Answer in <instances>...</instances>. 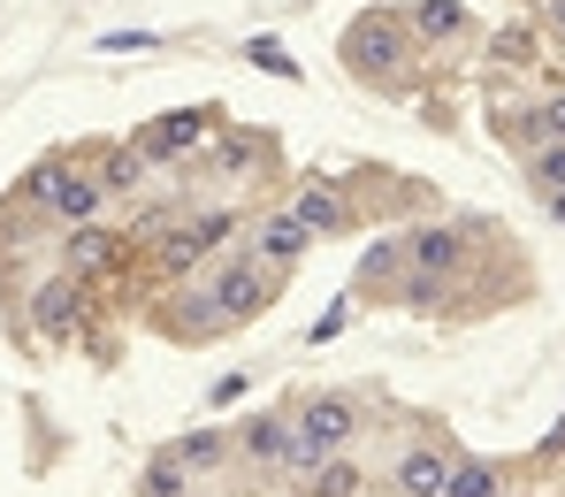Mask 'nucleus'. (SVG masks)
Segmentation results:
<instances>
[{
	"instance_id": "nucleus-3",
	"label": "nucleus",
	"mask_w": 565,
	"mask_h": 497,
	"mask_svg": "<svg viewBox=\"0 0 565 497\" xmlns=\"http://www.w3.org/2000/svg\"><path fill=\"white\" fill-rule=\"evenodd\" d=\"M344 54H352V70H390L397 62V23H382V15H360L352 23V39H344Z\"/></svg>"
},
{
	"instance_id": "nucleus-26",
	"label": "nucleus",
	"mask_w": 565,
	"mask_h": 497,
	"mask_svg": "<svg viewBox=\"0 0 565 497\" xmlns=\"http://www.w3.org/2000/svg\"><path fill=\"white\" fill-rule=\"evenodd\" d=\"M551 214H558V222H565V192H551Z\"/></svg>"
},
{
	"instance_id": "nucleus-16",
	"label": "nucleus",
	"mask_w": 565,
	"mask_h": 497,
	"mask_svg": "<svg viewBox=\"0 0 565 497\" xmlns=\"http://www.w3.org/2000/svg\"><path fill=\"white\" fill-rule=\"evenodd\" d=\"M535 46H543V39H535L527 23H512V31H497V46H489V54H497L504 70H535Z\"/></svg>"
},
{
	"instance_id": "nucleus-24",
	"label": "nucleus",
	"mask_w": 565,
	"mask_h": 497,
	"mask_svg": "<svg viewBox=\"0 0 565 497\" xmlns=\"http://www.w3.org/2000/svg\"><path fill=\"white\" fill-rule=\"evenodd\" d=\"M321 497H360V475L352 467H321Z\"/></svg>"
},
{
	"instance_id": "nucleus-20",
	"label": "nucleus",
	"mask_w": 565,
	"mask_h": 497,
	"mask_svg": "<svg viewBox=\"0 0 565 497\" xmlns=\"http://www.w3.org/2000/svg\"><path fill=\"white\" fill-rule=\"evenodd\" d=\"M444 497H497V467H459Z\"/></svg>"
},
{
	"instance_id": "nucleus-25",
	"label": "nucleus",
	"mask_w": 565,
	"mask_h": 497,
	"mask_svg": "<svg viewBox=\"0 0 565 497\" xmlns=\"http://www.w3.org/2000/svg\"><path fill=\"white\" fill-rule=\"evenodd\" d=\"M543 23H551V31H565V0H551V8H543Z\"/></svg>"
},
{
	"instance_id": "nucleus-10",
	"label": "nucleus",
	"mask_w": 565,
	"mask_h": 497,
	"mask_svg": "<svg viewBox=\"0 0 565 497\" xmlns=\"http://www.w3.org/2000/svg\"><path fill=\"white\" fill-rule=\"evenodd\" d=\"M214 237H230V214H199L191 230H177V237L161 245V261H169V268H184V261H199V253H206Z\"/></svg>"
},
{
	"instance_id": "nucleus-4",
	"label": "nucleus",
	"mask_w": 565,
	"mask_h": 497,
	"mask_svg": "<svg viewBox=\"0 0 565 497\" xmlns=\"http://www.w3.org/2000/svg\"><path fill=\"white\" fill-rule=\"evenodd\" d=\"M214 306H222L230 321H245V314H260V306H268V284L253 276V261H230V268L214 276Z\"/></svg>"
},
{
	"instance_id": "nucleus-1",
	"label": "nucleus",
	"mask_w": 565,
	"mask_h": 497,
	"mask_svg": "<svg viewBox=\"0 0 565 497\" xmlns=\"http://www.w3.org/2000/svg\"><path fill=\"white\" fill-rule=\"evenodd\" d=\"M352 429H360V413H352L344 398H313V405L298 413V429H290V452H282V459H290V467H321Z\"/></svg>"
},
{
	"instance_id": "nucleus-11",
	"label": "nucleus",
	"mask_w": 565,
	"mask_h": 497,
	"mask_svg": "<svg viewBox=\"0 0 565 497\" xmlns=\"http://www.w3.org/2000/svg\"><path fill=\"white\" fill-rule=\"evenodd\" d=\"M405 253H413L428 276H444V268H459V230H413Z\"/></svg>"
},
{
	"instance_id": "nucleus-12",
	"label": "nucleus",
	"mask_w": 565,
	"mask_h": 497,
	"mask_svg": "<svg viewBox=\"0 0 565 497\" xmlns=\"http://www.w3.org/2000/svg\"><path fill=\"white\" fill-rule=\"evenodd\" d=\"M306 245H313V230H306L298 214H276V222H260V253H268V261H298Z\"/></svg>"
},
{
	"instance_id": "nucleus-13",
	"label": "nucleus",
	"mask_w": 565,
	"mask_h": 497,
	"mask_svg": "<svg viewBox=\"0 0 565 497\" xmlns=\"http://www.w3.org/2000/svg\"><path fill=\"white\" fill-rule=\"evenodd\" d=\"M146 161H153L146 146H138V154H130V146H115V154L99 161V184H107V192H138V184H146Z\"/></svg>"
},
{
	"instance_id": "nucleus-7",
	"label": "nucleus",
	"mask_w": 565,
	"mask_h": 497,
	"mask_svg": "<svg viewBox=\"0 0 565 497\" xmlns=\"http://www.w3.org/2000/svg\"><path fill=\"white\" fill-rule=\"evenodd\" d=\"M451 475H459L451 459H436V452H413V459L397 467V490H405V497H444V490H451Z\"/></svg>"
},
{
	"instance_id": "nucleus-5",
	"label": "nucleus",
	"mask_w": 565,
	"mask_h": 497,
	"mask_svg": "<svg viewBox=\"0 0 565 497\" xmlns=\"http://www.w3.org/2000/svg\"><path fill=\"white\" fill-rule=\"evenodd\" d=\"M290 214H298L306 230H321V237H337V230H352V199H344V192H329V184H306Z\"/></svg>"
},
{
	"instance_id": "nucleus-2",
	"label": "nucleus",
	"mask_w": 565,
	"mask_h": 497,
	"mask_svg": "<svg viewBox=\"0 0 565 497\" xmlns=\"http://www.w3.org/2000/svg\"><path fill=\"white\" fill-rule=\"evenodd\" d=\"M31 192L46 199L54 214H70V222H93V207H99V192H107V184L77 177V169H39V177H31Z\"/></svg>"
},
{
	"instance_id": "nucleus-8",
	"label": "nucleus",
	"mask_w": 565,
	"mask_h": 497,
	"mask_svg": "<svg viewBox=\"0 0 565 497\" xmlns=\"http://www.w3.org/2000/svg\"><path fill=\"white\" fill-rule=\"evenodd\" d=\"M77 306H85V284H77V276H70V284H46V292H39V329H46V337H70V329H77Z\"/></svg>"
},
{
	"instance_id": "nucleus-15",
	"label": "nucleus",
	"mask_w": 565,
	"mask_h": 497,
	"mask_svg": "<svg viewBox=\"0 0 565 497\" xmlns=\"http://www.w3.org/2000/svg\"><path fill=\"white\" fill-rule=\"evenodd\" d=\"M237 444H245V459H282V452H290V429H282V421H245Z\"/></svg>"
},
{
	"instance_id": "nucleus-21",
	"label": "nucleus",
	"mask_w": 565,
	"mask_h": 497,
	"mask_svg": "<svg viewBox=\"0 0 565 497\" xmlns=\"http://www.w3.org/2000/svg\"><path fill=\"white\" fill-rule=\"evenodd\" d=\"M527 177H535V184H543V192H565V146H543V154H535V169H527Z\"/></svg>"
},
{
	"instance_id": "nucleus-22",
	"label": "nucleus",
	"mask_w": 565,
	"mask_h": 497,
	"mask_svg": "<svg viewBox=\"0 0 565 497\" xmlns=\"http://www.w3.org/2000/svg\"><path fill=\"white\" fill-rule=\"evenodd\" d=\"M107 253H115V237H107V230H77V268H99Z\"/></svg>"
},
{
	"instance_id": "nucleus-6",
	"label": "nucleus",
	"mask_w": 565,
	"mask_h": 497,
	"mask_svg": "<svg viewBox=\"0 0 565 497\" xmlns=\"http://www.w3.org/2000/svg\"><path fill=\"white\" fill-rule=\"evenodd\" d=\"M199 138H206V115L184 107V115H161V123L146 130V154H153V161H169V154H184V146H199Z\"/></svg>"
},
{
	"instance_id": "nucleus-18",
	"label": "nucleus",
	"mask_w": 565,
	"mask_h": 497,
	"mask_svg": "<svg viewBox=\"0 0 565 497\" xmlns=\"http://www.w3.org/2000/svg\"><path fill=\"white\" fill-rule=\"evenodd\" d=\"M444 276H428V268H420V276H413V284H405V292H397V306H413V314H436V306H444Z\"/></svg>"
},
{
	"instance_id": "nucleus-19",
	"label": "nucleus",
	"mask_w": 565,
	"mask_h": 497,
	"mask_svg": "<svg viewBox=\"0 0 565 497\" xmlns=\"http://www.w3.org/2000/svg\"><path fill=\"white\" fill-rule=\"evenodd\" d=\"M177 459H184L191 475H206V467H214V459H222V436H206V429H191L184 444H177Z\"/></svg>"
},
{
	"instance_id": "nucleus-17",
	"label": "nucleus",
	"mask_w": 565,
	"mask_h": 497,
	"mask_svg": "<svg viewBox=\"0 0 565 497\" xmlns=\"http://www.w3.org/2000/svg\"><path fill=\"white\" fill-rule=\"evenodd\" d=\"M184 459H177V452H161V459H153V467H146V497H191L184 490Z\"/></svg>"
},
{
	"instance_id": "nucleus-23",
	"label": "nucleus",
	"mask_w": 565,
	"mask_h": 497,
	"mask_svg": "<svg viewBox=\"0 0 565 497\" xmlns=\"http://www.w3.org/2000/svg\"><path fill=\"white\" fill-rule=\"evenodd\" d=\"M253 62H260V70H268V77H298V62H290V54H282V46H268V39H260V46H253Z\"/></svg>"
},
{
	"instance_id": "nucleus-9",
	"label": "nucleus",
	"mask_w": 565,
	"mask_h": 497,
	"mask_svg": "<svg viewBox=\"0 0 565 497\" xmlns=\"http://www.w3.org/2000/svg\"><path fill=\"white\" fill-rule=\"evenodd\" d=\"M520 146H565V99H543V107H527V115H512L504 123Z\"/></svg>"
},
{
	"instance_id": "nucleus-14",
	"label": "nucleus",
	"mask_w": 565,
	"mask_h": 497,
	"mask_svg": "<svg viewBox=\"0 0 565 497\" xmlns=\"http://www.w3.org/2000/svg\"><path fill=\"white\" fill-rule=\"evenodd\" d=\"M413 31H420V39H459L467 15H459V0H420V8H413Z\"/></svg>"
}]
</instances>
